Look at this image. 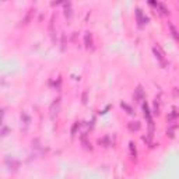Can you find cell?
<instances>
[{
    "instance_id": "cell-1",
    "label": "cell",
    "mask_w": 179,
    "mask_h": 179,
    "mask_svg": "<svg viewBox=\"0 0 179 179\" xmlns=\"http://www.w3.org/2000/svg\"><path fill=\"white\" fill-rule=\"evenodd\" d=\"M153 53L154 56H155V59L159 62V64L163 67L166 66V59H165V53H164V50L161 49V46L159 45H154L153 46Z\"/></svg>"
},
{
    "instance_id": "cell-2",
    "label": "cell",
    "mask_w": 179,
    "mask_h": 179,
    "mask_svg": "<svg viewBox=\"0 0 179 179\" xmlns=\"http://www.w3.org/2000/svg\"><path fill=\"white\" fill-rule=\"evenodd\" d=\"M136 20H137V25L141 28V27H144L147 23H148L150 18L144 13H143V10L140 9V7H137V9H136Z\"/></svg>"
},
{
    "instance_id": "cell-3",
    "label": "cell",
    "mask_w": 179,
    "mask_h": 179,
    "mask_svg": "<svg viewBox=\"0 0 179 179\" xmlns=\"http://www.w3.org/2000/svg\"><path fill=\"white\" fill-rule=\"evenodd\" d=\"M150 6H153L157 9V11H159V14L161 16H168L169 14V10H168V7L165 6L164 3H159V2H150Z\"/></svg>"
},
{
    "instance_id": "cell-4",
    "label": "cell",
    "mask_w": 179,
    "mask_h": 179,
    "mask_svg": "<svg viewBox=\"0 0 179 179\" xmlns=\"http://www.w3.org/2000/svg\"><path fill=\"white\" fill-rule=\"evenodd\" d=\"M144 98H146V93H144V90H143L141 86H137V88L134 90V100L137 102H144Z\"/></svg>"
},
{
    "instance_id": "cell-5",
    "label": "cell",
    "mask_w": 179,
    "mask_h": 179,
    "mask_svg": "<svg viewBox=\"0 0 179 179\" xmlns=\"http://www.w3.org/2000/svg\"><path fill=\"white\" fill-rule=\"evenodd\" d=\"M141 108H143V115H144V118H146L147 123L148 122H153V116H151V111H150V106L148 104L144 101V102L141 104Z\"/></svg>"
},
{
    "instance_id": "cell-6",
    "label": "cell",
    "mask_w": 179,
    "mask_h": 179,
    "mask_svg": "<svg viewBox=\"0 0 179 179\" xmlns=\"http://www.w3.org/2000/svg\"><path fill=\"white\" fill-rule=\"evenodd\" d=\"M93 34L91 32H86V35H84V45H86L87 49H90V48L93 46Z\"/></svg>"
},
{
    "instance_id": "cell-7",
    "label": "cell",
    "mask_w": 179,
    "mask_h": 179,
    "mask_svg": "<svg viewBox=\"0 0 179 179\" xmlns=\"http://www.w3.org/2000/svg\"><path fill=\"white\" fill-rule=\"evenodd\" d=\"M59 108H60V98H57V100H55L53 101V104L50 105V112H52V116H55V113L57 115Z\"/></svg>"
},
{
    "instance_id": "cell-8",
    "label": "cell",
    "mask_w": 179,
    "mask_h": 179,
    "mask_svg": "<svg viewBox=\"0 0 179 179\" xmlns=\"http://www.w3.org/2000/svg\"><path fill=\"white\" fill-rule=\"evenodd\" d=\"M127 127H129L130 132H139V130L141 129V125H140V122L134 120V122H129V123H127Z\"/></svg>"
},
{
    "instance_id": "cell-9",
    "label": "cell",
    "mask_w": 179,
    "mask_h": 179,
    "mask_svg": "<svg viewBox=\"0 0 179 179\" xmlns=\"http://www.w3.org/2000/svg\"><path fill=\"white\" fill-rule=\"evenodd\" d=\"M98 144H100V146H104V147H109V146H112L111 137H109V136H105V137H102V139H100V140H98Z\"/></svg>"
},
{
    "instance_id": "cell-10",
    "label": "cell",
    "mask_w": 179,
    "mask_h": 179,
    "mask_svg": "<svg viewBox=\"0 0 179 179\" xmlns=\"http://www.w3.org/2000/svg\"><path fill=\"white\" fill-rule=\"evenodd\" d=\"M73 16V11H71V3H66L64 4V17L67 20H70Z\"/></svg>"
},
{
    "instance_id": "cell-11",
    "label": "cell",
    "mask_w": 179,
    "mask_h": 179,
    "mask_svg": "<svg viewBox=\"0 0 179 179\" xmlns=\"http://www.w3.org/2000/svg\"><path fill=\"white\" fill-rule=\"evenodd\" d=\"M21 123H24V126H25V129L28 126H30V123H31V118L28 115H27L25 112L21 113Z\"/></svg>"
},
{
    "instance_id": "cell-12",
    "label": "cell",
    "mask_w": 179,
    "mask_h": 179,
    "mask_svg": "<svg viewBox=\"0 0 179 179\" xmlns=\"http://www.w3.org/2000/svg\"><path fill=\"white\" fill-rule=\"evenodd\" d=\"M120 108H122V109L125 111L126 113H129V115H133V113H134L133 108L129 105V104H126V102H120Z\"/></svg>"
},
{
    "instance_id": "cell-13",
    "label": "cell",
    "mask_w": 179,
    "mask_h": 179,
    "mask_svg": "<svg viewBox=\"0 0 179 179\" xmlns=\"http://www.w3.org/2000/svg\"><path fill=\"white\" fill-rule=\"evenodd\" d=\"M129 151H130V155H132L133 158H136L137 157V150H136V144H134V141L129 143Z\"/></svg>"
},
{
    "instance_id": "cell-14",
    "label": "cell",
    "mask_w": 179,
    "mask_h": 179,
    "mask_svg": "<svg viewBox=\"0 0 179 179\" xmlns=\"http://www.w3.org/2000/svg\"><path fill=\"white\" fill-rule=\"evenodd\" d=\"M178 116H179V109L178 108H174L172 112L169 113V116H168V120L169 122H172V120L175 119V118H178Z\"/></svg>"
},
{
    "instance_id": "cell-15",
    "label": "cell",
    "mask_w": 179,
    "mask_h": 179,
    "mask_svg": "<svg viewBox=\"0 0 179 179\" xmlns=\"http://www.w3.org/2000/svg\"><path fill=\"white\" fill-rule=\"evenodd\" d=\"M168 27H169V30H171V32H172V37L175 38V39H179L178 31H176V28L174 27V24H172V23H168Z\"/></svg>"
},
{
    "instance_id": "cell-16",
    "label": "cell",
    "mask_w": 179,
    "mask_h": 179,
    "mask_svg": "<svg viewBox=\"0 0 179 179\" xmlns=\"http://www.w3.org/2000/svg\"><path fill=\"white\" fill-rule=\"evenodd\" d=\"M80 126H81V123H80V122H74L73 127H71V137L76 136V133H77V130L80 129Z\"/></svg>"
},
{
    "instance_id": "cell-17",
    "label": "cell",
    "mask_w": 179,
    "mask_h": 179,
    "mask_svg": "<svg viewBox=\"0 0 179 179\" xmlns=\"http://www.w3.org/2000/svg\"><path fill=\"white\" fill-rule=\"evenodd\" d=\"M153 113L154 115H159V101L157 100H154V109H153Z\"/></svg>"
},
{
    "instance_id": "cell-18",
    "label": "cell",
    "mask_w": 179,
    "mask_h": 179,
    "mask_svg": "<svg viewBox=\"0 0 179 179\" xmlns=\"http://www.w3.org/2000/svg\"><path fill=\"white\" fill-rule=\"evenodd\" d=\"M7 133H9V127L6 125H3V127H2V137H6Z\"/></svg>"
},
{
    "instance_id": "cell-19",
    "label": "cell",
    "mask_w": 179,
    "mask_h": 179,
    "mask_svg": "<svg viewBox=\"0 0 179 179\" xmlns=\"http://www.w3.org/2000/svg\"><path fill=\"white\" fill-rule=\"evenodd\" d=\"M83 102L84 104L87 102V93H84V95H83Z\"/></svg>"
}]
</instances>
